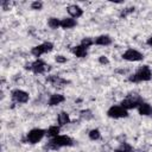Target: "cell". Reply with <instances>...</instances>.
<instances>
[{"label": "cell", "instance_id": "cell-1", "mask_svg": "<svg viewBox=\"0 0 152 152\" xmlns=\"http://www.w3.org/2000/svg\"><path fill=\"white\" fill-rule=\"evenodd\" d=\"M152 78V71L148 68V65H142L140 66L133 75L128 77L129 82H146Z\"/></svg>", "mask_w": 152, "mask_h": 152}, {"label": "cell", "instance_id": "cell-2", "mask_svg": "<svg viewBox=\"0 0 152 152\" xmlns=\"http://www.w3.org/2000/svg\"><path fill=\"white\" fill-rule=\"evenodd\" d=\"M74 145V140L68 137V135H58L56 138L50 139L49 144H48V148H52V150H58L59 147H65V146H72Z\"/></svg>", "mask_w": 152, "mask_h": 152}, {"label": "cell", "instance_id": "cell-3", "mask_svg": "<svg viewBox=\"0 0 152 152\" xmlns=\"http://www.w3.org/2000/svg\"><path fill=\"white\" fill-rule=\"evenodd\" d=\"M141 102H142L141 97H140L138 94L133 93V94H129L126 99H124V100L120 102V106H121L122 108H125L126 110H129V109H133V108H138V106H139Z\"/></svg>", "mask_w": 152, "mask_h": 152}, {"label": "cell", "instance_id": "cell-4", "mask_svg": "<svg viewBox=\"0 0 152 152\" xmlns=\"http://www.w3.org/2000/svg\"><path fill=\"white\" fill-rule=\"evenodd\" d=\"M46 135V131L42 128H33L26 134V141L30 144H37Z\"/></svg>", "mask_w": 152, "mask_h": 152}, {"label": "cell", "instance_id": "cell-5", "mask_svg": "<svg viewBox=\"0 0 152 152\" xmlns=\"http://www.w3.org/2000/svg\"><path fill=\"white\" fill-rule=\"evenodd\" d=\"M107 115L112 119H122L128 116V110H126L121 106H112L108 108Z\"/></svg>", "mask_w": 152, "mask_h": 152}, {"label": "cell", "instance_id": "cell-6", "mask_svg": "<svg viewBox=\"0 0 152 152\" xmlns=\"http://www.w3.org/2000/svg\"><path fill=\"white\" fill-rule=\"evenodd\" d=\"M122 58L128 62H139L144 59V55L135 49H127L122 53Z\"/></svg>", "mask_w": 152, "mask_h": 152}, {"label": "cell", "instance_id": "cell-7", "mask_svg": "<svg viewBox=\"0 0 152 152\" xmlns=\"http://www.w3.org/2000/svg\"><path fill=\"white\" fill-rule=\"evenodd\" d=\"M11 97L17 103H26L30 99V95H28V93H26L21 89H14L11 93Z\"/></svg>", "mask_w": 152, "mask_h": 152}, {"label": "cell", "instance_id": "cell-8", "mask_svg": "<svg viewBox=\"0 0 152 152\" xmlns=\"http://www.w3.org/2000/svg\"><path fill=\"white\" fill-rule=\"evenodd\" d=\"M48 70H50V65H48L42 59H36L34 62H32V71L34 74H44Z\"/></svg>", "mask_w": 152, "mask_h": 152}, {"label": "cell", "instance_id": "cell-9", "mask_svg": "<svg viewBox=\"0 0 152 152\" xmlns=\"http://www.w3.org/2000/svg\"><path fill=\"white\" fill-rule=\"evenodd\" d=\"M66 11H68L70 18H74V19H77V18L82 17V14H83V10L78 5H69L66 7Z\"/></svg>", "mask_w": 152, "mask_h": 152}, {"label": "cell", "instance_id": "cell-10", "mask_svg": "<svg viewBox=\"0 0 152 152\" xmlns=\"http://www.w3.org/2000/svg\"><path fill=\"white\" fill-rule=\"evenodd\" d=\"M138 113L140 114V115H142V116H150V115H152V106L150 104V103H147V102H141L139 106H138Z\"/></svg>", "mask_w": 152, "mask_h": 152}, {"label": "cell", "instance_id": "cell-11", "mask_svg": "<svg viewBox=\"0 0 152 152\" xmlns=\"http://www.w3.org/2000/svg\"><path fill=\"white\" fill-rule=\"evenodd\" d=\"M46 81L50 82L53 87H63V86H65L68 83V81H65V80H63V78H61L58 76H55V75L48 76L46 77Z\"/></svg>", "mask_w": 152, "mask_h": 152}, {"label": "cell", "instance_id": "cell-12", "mask_svg": "<svg viewBox=\"0 0 152 152\" xmlns=\"http://www.w3.org/2000/svg\"><path fill=\"white\" fill-rule=\"evenodd\" d=\"M94 44H96V45H102V46H107V45L112 44V38H110V36H108V34H101V36H99V37H96V38L94 39Z\"/></svg>", "mask_w": 152, "mask_h": 152}, {"label": "cell", "instance_id": "cell-13", "mask_svg": "<svg viewBox=\"0 0 152 152\" xmlns=\"http://www.w3.org/2000/svg\"><path fill=\"white\" fill-rule=\"evenodd\" d=\"M71 51H72V53H74L76 57H78V58H84V57H87V55H88V49H86V48L82 46L81 44L74 46V48L71 49Z\"/></svg>", "mask_w": 152, "mask_h": 152}, {"label": "cell", "instance_id": "cell-14", "mask_svg": "<svg viewBox=\"0 0 152 152\" xmlns=\"http://www.w3.org/2000/svg\"><path fill=\"white\" fill-rule=\"evenodd\" d=\"M77 25V21H76V19H74V18H63V19H61V27L62 28H64V30H68V28H72V27H75Z\"/></svg>", "mask_w": 152, "mask_h": 152}, {"label": "cell", "instance_id": "cell-15", "mask_svg": "<svg viewBox=\"0 0 152 152\" xmlns=\"http://www.w3.org/2000/svg\"><path fill=\"white\" fill-rule=\"evenodd\" d=\"M64 100H65V97L62 94H52L50 96L48 103H49V106H57V104L64 102Z\"/></svg>", "mask_w": 152, "mask_h": 152}, {"label": "cell", "instance_id": "cell-16", "mask_svg": "<svg viewBox=\"0 0 152 152\" xmlns=\"http://www.w3.org/2000/svg\"><path fill=\"white\" fill-rule=\"evenodd\" d=\"M57 121H58V126H65L70 122V116L66 112H61L58 114V118H57Z\"/></svg>", "mask_w": 152, "mask_h": 152}, {"label": "cell", "instance_id": "cell-17", "mask_svg": "<svg viewBox=\"0 0 152 152\" xmlns=\"http://www.w3.org/2000/svg\"><path fill=\"white\" fill-rule=\"evenodd\" d=\"M59 132H61V127L59 126H50L48 129H46V135L49 138H56L59 135Z\"/></svg>", "mask_w": 152, "mask_h": 152}, {"label": "cell", "instance_id": "cell-18", "mask_svg": "<svg viewBox=\"0 0 152 152\" xmlns=\"http://www.w3.org/2000/svg\"><path fill=\"white\" fill-rule=\"evenodd\" d=\"M31 53L34 56V57H40L42 55L45 53V49H44V45L43 44H39V45H36L31 49Z\"/></svg>", "mask_w": 152, "mask_h": 152}, {"label": "cell", "instance_id": "cell-19", "mask_svg": "<svg viewBox=\"0 0 152 152\" xmlns=\"http://www.w3.org/2000/svg\"><path fill=\"white\" fill-rule=\"evenodd\" d=\"M115 152H133V147L128 142H121L115 148Z\"/></svg>", "mask_w": 152, "mask_h": 152}, {"label": "cell", "instance_id": "cell-20", "mask_svg": "<svg viewBox=\"0 0 152 152\" xmlns=\"http://www.w3.org/2000/svg\"><path fill=\"white\" fill-rule=\"evenodd\" d=\"M48 25H49V27H50V28L56 30V28L61 27V20H59L58 18L51 17V18H49V20H48Z\"/></svg>", "mask_w": 152, "mask_h": 152}, {"label": "cell", "instance_id": "cell-21", "mask_svg": "<svg viewBox=\"0 0 152 152\" xmlns=\"http://www.w3.org/2000/svg\"><path fill=\"white\" fill-rule=\"evenodd\" d=\"M88 137H89L90 140H94V141H95V140H99V139L101 138V132H100V129H97V128H93V129L89 131Z\"/></svg>", "mask_w": 152, "mask_h": 152}, {"label": "cell", "instance_id": "cell-22", "mask_svg": "<svg viewBox=\"0 0 152 152\" xmlns=\"http://www.w3.org/2000/svg\"><path fill=\"white\" fill-rule=\"evenodd\" d=\"M93 44H94V39L90 38V37H86V38H83V39L81 40V45L84 46L86 49H88V48L91 46Z\"/></svg>", "mask_w": 152, "mask_h": 152}, {"label": "cell", "instance_id": "cell-23", "mask_svg": "<svg viewBox=\"0 0 152 152\" xmlns=\"http://www.w3.org/2000/svg\"><path fill=\"white\" fill-rule=\"evenodd\" d=\"M31 8L34 11H40L43 8V2L42 1H33L31 4Z\"/></svg>", "mask_w": 152, "mask_h": 152}, {"label": "cell", "instance_id": "cell-24", "mask_svg": "<svg viewBox=\"0 0 152 152\" xmlns=\"http://www.w3.org/2000/svg\"><path fill=\"white\" fill-rule=\"evenodd\" d=\"M81 116H82L83 119H86V120H89V119H91V118H93V115H91V112H90L89 109H86V110H81Z\"/></svg>", "mask_w": 152, "mask_h": 152}, {"label": "cell", "instance_id": "cell-25", "mask_svg": "<svg viewBox=\"0 0 152 152\" xmlns=\"http://www.w3.org/2000/svg\"><path fill=\"white\" fill-rule=\"evenodd\" d=\"M55 59H56V62H57V63H61V64H62V63H65V62L68 61V59H66V57H64V56H62V55H57Z\"/></svg>", "mask_w": 152, "mask_h": 152}, {"label": "cell", "instance_id": "cell-26", "mask_svg": "<svg viewBox=\"0 0 152 152\" xmlns=\"http://www.w3.org/2000/svg\"><path fill=\"white\" fill-rule=\"evenodd\" d=\"M99 62H100L101 64H108V63H109V59H108L106 56H100V57H99Z\"/></svg>", "mask_w": 152, "mask_h": 152}, {"label": "cell", "instance_id": "cell-27", "mask_svg": "<svg viewBox=\"0 0 152 152\" xmlns=\"http://www.w3.org/2000/svg\"><path fill=\"white\" fill-rule=\"evenodd\" d=\"M133 11H134V8H126V10H125V11H124V12L121 13V17H126L127 14H129V13H132Z\"/></svg>", "mask_w": 152, "mask_h": 152}, {"label": "cell", "instance_id": "cell-28", "mask_svg": "<svg viewBox=\"0 0 152 152\" xmlns=\"http://www.w3.org/2000/svg\"><path fill=\"white\" fill-rule=\"evenodd\" d=\"M24 68H25L26 70H32V62H30V63H26Z\"/></svg>", "mask_w": 152, "mask_h": 152}, {"label": "cell", "instance_id": "cell-29", "mask_svg": "<svg viewBox=\"0 0 152 152\" xmlns=\"http://www.w3.org/2000/svg\"><path fill=\"white\" fill-rule=\"evenodd\" d=\"M146 43H147V45H150V46H152V37H150V38L147 39V42H146Z\"/></svg>", "mask_w": 152, "mask_h": 152}, {"label": "cell", "instance_id": "cell-30", "mask_svg": "<svg viewBox=\"0 0 152 152\" xmlns=\"http://www.w3.org/2000/svg\"><path fill=\"white\" fill-rule=\"evenodd\" d=\"M133 152H134V151H133ZM138 152H141V151H138Z\"/></svg>", "mask_w": 152, "mask_h": 152}]
</instances>
